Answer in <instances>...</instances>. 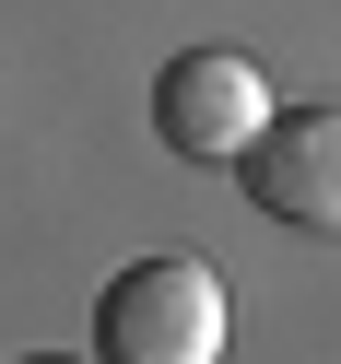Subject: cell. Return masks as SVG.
<instances>
[{
	"label": "cell",
	"mask_w": 341,
	"mask_h": 364,
	"mask_svg": "<svg viewBox=\"0 0 341 364\" xmlns=\"http://www.w3.org/2000/svg\"><path fill=\"white\" fill-rule=\"evenodd\" d=\"M224 282L212 259H130L95 294V353L106 364H212L224 353Z\"/></svg>",
	"instance_id": "cell-1"
},
{
	"label": "cell",
	"mask_w": 341,
	"mask_h": 364,
	"mask_svg": "<svg viewBox=\"0 0 341 364\" xmlns=\"http://www.w3.org/2000/svg\"><path fill=\"white\" fill-rule=\"evenodd\" d=\"M271 129V71L247 48H177L153 71V141L189 165H247V141Z\"/></svg>",
	"instance_id": "cell-2"
},
{
	"label": "cell",
	"mask_w": 341,
	"mask_h": 364,
	"mask_svg": "<svg viewBox=\"0 0 341 364\" xmlns=\"http://www.w3.org/2000/svg\"><path fill=\"white\" fill-rule=\"evenodd\" d=\"M247 200L294 235H341V106H271V129L247 141Z\"/></svg>",
	"instance_id": "cell-3"
}]
</instances>
